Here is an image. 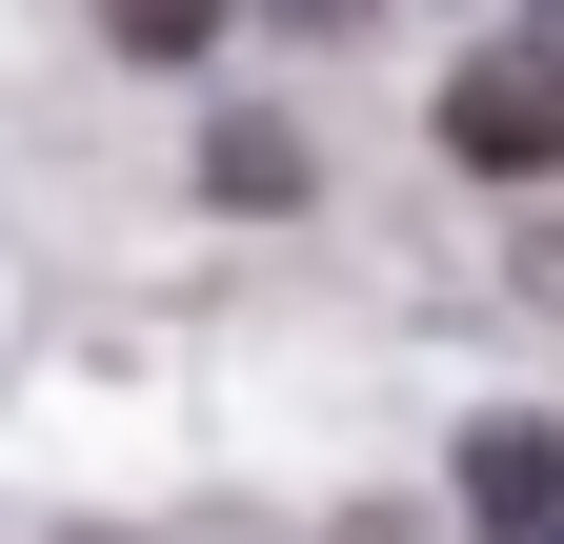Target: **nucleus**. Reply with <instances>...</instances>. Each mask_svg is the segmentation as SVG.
<instances>
[{
    "mask_svg": "<svg viewBox=\"0 0 564 544\" xmlns=\"http://www.w3.org/2000/svg\"><path fill=\"white\" fill-rule=\"evenodd\" d=\"M444 162H484V182H544L564 162V61L544 41H484L464 81H444Z\"/></svg>",
    "mask_w": 564,
    "mask_h": 544,
    "instance_id": "f257e3e1",
    "label": "nucleus"
},
{
    "mask_svg": "<svg viewBox=\"0 0 564 544\" xmlns=\"http://www.w3.org/2000/svg\"><path fill=\"white\" fill-rule=\"evenodd\" d=\"M202 182H223L242 222H282V202H303V121H262V101H242L223 142H202Z\"/></svg>",
    "mask_w": 564,
    "mask_h": 544,
    "instance_id": "f03ea898",
    "label": "nucleus"
},
{
    "mask_svg": "<svg viewBox=\"0 0 564 544\" xmlns=\"http://www.w3.org/2000/svg\"><path fill=\"white\" fill-rule=\"evenodd\" d=\"M464 504H484V524H544V504H564V444H544V424H484V444H464Z\"/></svg>",
    "mask_w": 564,
    "mask_h": 544,
    "instance_id": "7ed1b4c3",
    "label": "nucleus"
},
{
    "mask_svg": "<svg viewBox=\"0 0 564 544\" xmlns=\"http://www.w3.org/2000/svg\"><path fill=\"white\" fill-rule=\"evenodd\" d=\"M202 21H223V0H101V41H121V61H182Z\"/></svg>",
    "mask_w": 564,
    "mask_h": 544,
    "instance_id": "20e7f679",
    "label": "nucleus"
},
{
    "mask_svg": "<svg viewBox=\"0 0 564 544\" xmlns=\"http://www.w3.org/2000/svg\"><path fill=\"white\" fill-rule=\"evenodd\" d=\"M282 21H323V41H343V21H364V0H282Z\"/></svg>",
    "mask_w": 564,
    "mask_h": 544,
    "instance_id": "39448f33",
    "label": "nucleus"
},
{
    "mask_svg": "<svg viewBox=\"0 0 564 544\" xmlns=\"http://www.w3.org/2000/svg\"><path fill=\"white\" fill-rule=\"evenodd\" d=\"M61 544H121V524H61Z\"/></svg>",
    "mask_w": 564,
    "mask_h": 544,
    "instance_id": "423d86ee",
    "label": "nucleus"
}]
</instances>
